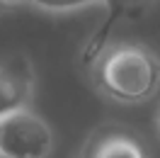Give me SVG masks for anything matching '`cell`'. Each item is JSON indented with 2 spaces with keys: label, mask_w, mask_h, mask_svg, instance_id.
<instances>
[{
  "label": "cell",
  "mask_w": 160,
  "mask_h": 158,
  "mask_svg": "<svg viewBox=\"0 0 160 158\" xmlns=\"http://www.w3.org/2000/svg\"><path fill=\"white\" fill-rule=\"evenodd\" d=\"M27 3L49 12H66V10H78V8H85V5H92L97 0H27Z\"/></svg>",
  "instance_id": "obj_6"
},
{
  "label": "cell",
  "mask_w": 160,
  "mask_h": 158,
  "mask_svg": "<svg viewBox=\"0 0 160 158\" xmlns=\"http://www.w3.org/2000/svg\"><path fill=\"white\" fill-rule=\"evenodd\" d=\"M53 148V131L46 119L22 107L0 117V156L46 158Z\"/></svg>",
  "instance_id": "obj_2"
},
{
  "label": "cell",
  "mask_w": 160,
  "mask_h": 158,
  "mask_svg": "<svg viewBox=\"0 0 160 158\" xmlns=\"http://www.w3.org/2000/svg\"><path fill=\"white\" fill-rule=\"evenodd\" d=\"M0 3H5V5H12V3H22V0H0Z\"/></svg>",
  "instance_id": "obj_8"
},
{
  "label": "cell",
  "mask_w": 160,
  "mask_h": 158,
  "mask_svg": "<svg viewBox=\"0 0 160 158\" xmlns=\"http://www.w3.org/2000/svg\"><path fill=\"white\" fill-rule=\"evenodd\" d=\"M0 5H2V3H0Z\"/></svg>",
  "instance_id": "obj_9"
},
{
  "label": "cell",
  "mask_w": 160,
  "mask_h": 158,
  "mask_svg": "<svg viewBox=\"0 0 160 158\" xmlns=\"http://www.w3.org/2000/svg\"><path fill=\"white\" fill-rule=\"evenodd\" d=\"M95 83L119 102H143L160 85V59L143 44H117L95 59Z\"/></svg>",
  "instance_id": "obj_1"
},
{
  "label": "cell",
  "mask_w": 160,
  "mask_h": 158,
  "mask_svg": "<svg viewBox=\"0 0 160 158\" xmlns=\"http://www.w3.org/2000/svg\"><path fill=\"white\" fill-rule=\"evenodd\" d=\"M155 127H158V131H160V105H158V109H155Z\"/></svg>",
  "instance_id": "obj_7"
},
{
  "label": "cell",
  "mask_w": 160,
  "mask_h": 158,
  "mask_svg": "<svg viewBox=\"0 0 160 158\" xmlns=\"http://www.w3.org/2000/svg\"><path fill=\"white\" fill-rule=\"evenodd\" d=\"M34 92V68L24 54H12L0 63V117L29 105Z\"/></svg>",
  "instance_id": "obj_3"
},
{
  "label": "cell",
  "mask_w": 160,
  "mask_h": 158,
  "mask_svg": "<svg viewBox=\"0 0 160 158\" xmlns=\"http://www.w3.org/2000/svg\"><path fill=\"white\" fill-rule=\"evenodd\" d=\"M82 158H148V148L136 131L107 124L92 131L82 148Z\"/></svg>",
  "instance_id": "obj_4"
},
{
  "label": "cell",
  "mask_w": 160,
  "mask_h": 158,
  "mask_svg": "<svg viewBox=\"0 0 160 158\" xmlns=\"http://www.w3.org/2000/svg\"><path fill=\"white\" fill-rule=\"evenodd\" d=\"M104 3H107V20H104V24H102L100 29L95 32V37L90 39V46L85 51V63H92V61L100 56V51L104 49V44L109 39V32L114 29V24L121 17L138 20L155 0H104Z\"/></svg>",
  "instance_id": "obj_5"
}]
</instances>
